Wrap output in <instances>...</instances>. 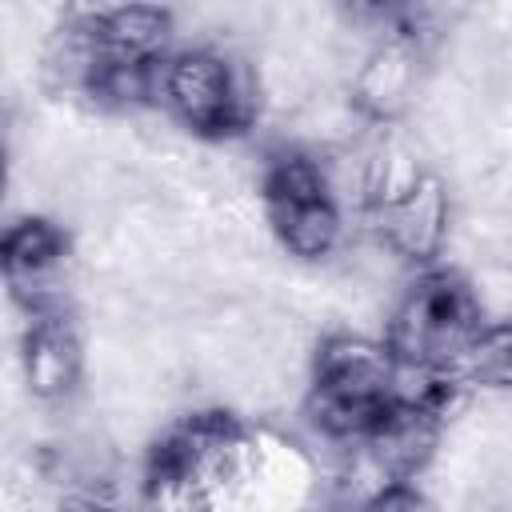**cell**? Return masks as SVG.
Wrapping results in <instances>:
<instances>
[{
    "label": "cell",
    "instance_id": "6da1fadb",
    "mask_svg": "<svg viewBox=\"0 0 512 512\" xmlns=\"http://www.w3.org/2000/svg\"><path fill=\"white\" fill-rule=\"evenodd\" d=\"M304 492L308 460L224 408L168 424L140 476L144 512H292Z\"/></svg>",
    "mask_w": 512,
    "mask_h": 512
},
{
    "label": "cell",
    "instance_id": "7a4b0ae2",
    "mask_svg": "<svg viewBox=\"0 0 512 512\" xmlns=\"http://www.w3.org/2000/svg\"><path fill=\"white\" fill-rule=\"evenodd\" d=\"M400 404L396 360L384 340L360 332H332L316 344L308 368L304 412L312 428L336 444H364Z\"/></svg>",
    "mask_w": 512,
    "mask_h": 512
},
{
    "label": "cell",
    "instance_id": "3957f363",
    "mask_svg": "<svg viewBox=\"0 0 512 512\" xmlns=\"http://www.w3.org/2000/svg\"><path fill=\"white\" fill-rule=\"evenodd\" d=\"M484 304L476 288L444 264H432L408 280L384 320V344L400 368L424 376L464 380L468 352L484 332Z\"/></svg>",
    "mask_w": 512,
    "mask_h": 512
},
{
    "label": "cell",
    "instance_id": "277c9868",
    "mask_svg": "<svg viewBox=\"0 0 512 512\" xmlns=\"http://www.w3.org/2000/svg\"><path fill=\"white\" fill-rule=\"evenodd\" d=\"M156 108L208 144L244 136L256 124L260 96L252 76L220 48L188 44L160 64Z\"/></svg>",
    "mask_w": 512,
    "mask_h": 512
},
{
    "label": "cell",
    "instance_id": "5b68a950",
    "mask_svg": "<svg viewBox=\"0 0 512 512\" xmlns=\"http://www.w3.org/2000/svg\"><path fill=\"white\" fill-rule=\"evenodd\" d=\"M260 208L296 260H324L344 240V204L332 172L304 148H276L260 168Z\"/></svg>",
    "mask_w": 512,
    "mask_h": 512
},
{
    "label": "cell",
    "instance_id": "8992f818",
    "mask_svg": "<svg viewBox=\"0 0 512 512\" xmlns=\"http://www.w3.org/2000/svg\"><path fill=\"white\" fill-rule=\"evenodd\" d=\"M368 220L384 252L424 272L444 256L448 228H452V200L440 176L432 172L380 168L368 180Z\"/></svg>",
    "mask_w": 512,
    "mask_h": 512
},
{
    "label": "cell",
    "instance_id": "52a82bcc",
    "mask_svg": "<svg viewBox=\"0 0 512 512\" xmlns=\"http://www.w3.org/2000/svg\"><path fill=\"white\" fill-rule=\"evenodd\" d=\"M68 256H72V240L64 224H56L52 216L28 212L4 228L0 268H4L8 296L16 308H24V316L68 308V296H64Z\"/></svg>",
    "mask_w": 512,
    "mask_h": 512
},
{
    "label": "cell",
    "instance_id": "ba28073f",
    "mask_svg": "<svg viewBox=\"0 0 512 512\" xmlns=\"http://www.w3.org/2000/svg\"><path fill=\"white\" fill-rule=\"evenodd\" d=\"M20 376L40 404H64L84 380V340L72 308L32 312L20 332Z\"/></svg>",
    "mask_w": 512,
    "mask_h": 512
},
{
    "label": "cell",
    "instance_id": "9c48e42d",
    "mask_svg": "<svg viewBox=\"0 0 512 512\" xmlns=\"http://www.w3.org/2000/svg\"><path fill=\"white\" fill-rule=\"evenodd\" d=\"M464 380L492 392H512V316L484 324V332L468 352Z\"/></svg>",
    "mask_w": 512,
    "mask_h": 512
},
{
    "label": "cell",
    "instance_id": "30bf717a",
    "mask_svg": "<svg viewBox=\"0 0 512 512\" xmlns=\"http://www.w3.org/2000/svg\"><path fill=\"white\" fill-rule=\"evenodd\" d=\"M360 512H440V508L416 480H396V484L372 488L360 500Z\"/></svg>",
    "mask_w": 512,
    "mask_h": 512
},
{
    "label": "cell",
    "instance_id": "8fae6325",
    "mask_svg": "<svg viewBox=\"0 0 512 512\" xmlns=\"http://www.w3.org/2000/svg\"><path fill=\"white\" fill-rule=\"evenodd\" d=\"M60 512H120V504L108 492H76L64 500Z\"/></svg>",
    "mask_w": 512,
    "mask_h": 512
}]
</instances>
